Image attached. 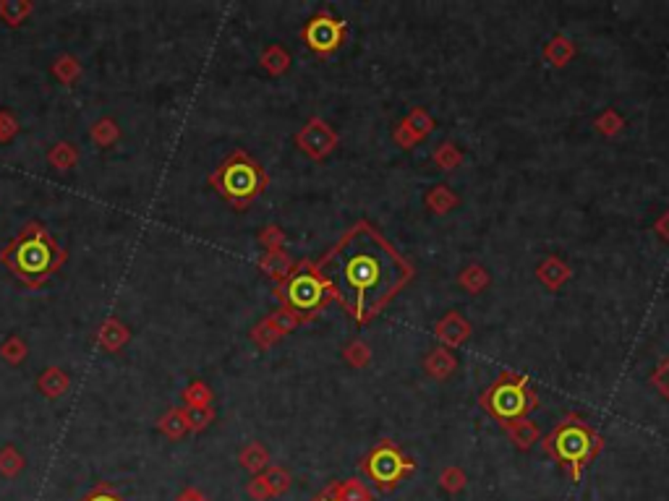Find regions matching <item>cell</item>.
Returning <instances> with one entry per match:
<instances>
[{"instance_id": "1", "label": "cell", "mask_w": 669, "mask_h": 501, "mask_svg": "<svg viewBox=\"0 0 669 501\" xmlns=\"http://www.w3.org/2000/svg\"><path fill=\"white\" fill-rule=\"evenodd\" d=\"M330 280L340 293L348 295L359 314H366L395 288L400 266L382 246L369 238H356L337 254L330 266Z\"/></svg>"}, {"instance_id": "2", "label": "cell", "mask_w": 669, "mask_h": 501, "mask_svg": "<svg viewBox=\"0 0 669 501\" xmlns=\"http://www.w3.org/2000/svg\"><path fill=\"white\" fill-rule=\"evenodd\" d=\"M68 259V251L56 243V238L50 236V230L30 220L16 238L0 251V262L11 269V274L27 285L31 290L42 288Z\"/></svg>"}, {"instance_id": "3", "label": "cell", "mask_w": 669, "mask_h": 501, "mask_svg": "<svg viewBox=\"0 0 669 501\" xmlns=\"http://www.w3.org/2000/svg\"><path fill=\"white\" fill-rule=\"evenodd\" d=\"M210 183L225 202L244 209L265 188V176L251 157H246L244 151H236L210 176Z\"/></svg>"}, {"instance_id": "4", "label": "cell", "mask_w": 669, "mask_h": 501, "mask_svg": "<svg viewBox=\"0 0 669 501\" xmlns=\"http://www.w3.org/2000/svg\"><path fill=\"white\" fill-rule=\"evenodd\" d=\"M288 303L296 308V311H314L322 306V298H325V288L322 282L311 274V272H299L291 285H288Z\"/></svg>"}, {"instance_id": "5", "label": "cell", "mask_w": 669, "mask_h": 501, "mask_svg": "<svg viewBox=\"0 0 669 501\" xmlns=\"http://www.w3.org/2000/svg\"><path fill=\"white\" fill-rule=\"evenodd\" d=\"M97 340H100V348H102V350L116 353V350H121L123 345L131 340V332H128V326H123L118 319L110 316V319H105L102 326H100Z\"/></svg>"}, {"instance_id": "6", "label": "cell", "mask_w": 669, "mask_h": 501, "mask_svg": "<svg viewBox=\"0 0 669 501\" xmlns=\"http://www.w3.org/2000/svg\"><path fill=\"white\" fill-rule=\"evenodd\" d=\"M68 386H71V379H68V374H65L63 368H58V366L45 368V371L39 374V379H37V389H39L48 400H58Z\"/></svg>"}, {"instance_id": "7", "label": "cell", "mask_w": 669, "mask_h": 501, "mask_svg": "<svg viewBox=\"0 0 669 501\" xmlns=\"http://www.w3.org/2000/svg\"><path fill=\"white\" fill-rule=\"evenodd\" d=\"M369 471H371V475L379 483H390V480H395L397 475L403 472V462H400V457H397L395 452H379V454H374Z\"/></svg>"}, {"instance_id": "8", "label": "cell", "mask_w": 669, "mask_h": 501, "mask_svg": "<svg viewBox=\"0 0 669 501\" xmlns=\"http://www.w3.org/2000/svg\"><path fill=\"white\" fill-rule=\"evenodd\" d=\"M157 431L162 434V436H168V439H173V442H178L183 439L191 428H188V418H186V410H178V408H173V410H168V413L162 415L160 420H157Z\"/></svg>"}, {"instance_id": "9", "label": "cell", "mask_w": 669, "mask_h": 501, "mask_svg": "<svg viewBox=\"0 0 669 501\" xmlns=\"http://www.w3.org/2000/svg\"><path fill=\"white\" fill-rule=\"evenodd\" d=\"M523 408H526V397L517 392L516 386H502L494 394V410L505 418H516L517 413H523Z\"/></svg>"}, {"instance_id": "10", "label": "cell", "mask_w": 669, "mask_h": 501, "mask_svg": "<svg viewBox=\"0 0 669 501\" xmlns=\"http://www.w3.org/2000/svg\"><path fill=\"white\" fill-rule=\"evenodd\" d=\"M31 11H34L31 0H0V19H3L8 27L24 24Z\"/></svg>"}, {"instance_id": "11", "label": "cell", "mask_w": 669, "mask_h": 501, "mask_svg": "<svg viewBox=\"0 0 669 501\" xmlns=\"http://www.w3.org/2000/svg\"><path fill=\"white\" fill-rule=\"evenodd\" d=\"M557 449L565 460H580L588 452V439L580 431H565L557 442Z\"/></svg>"}, {"instance_id": "12", "label": "cell", "mask_w": 669, "mask_h": 501, "mask_svg": "<svg viewBox=\"0 0 669 501\" xmlns=\"http://www.w3.org/2000/svg\"><path fill=\"white\" fill-rule=\"evenodd\" d=\"M91 139H94V144L97 147H110V144H116L118 142V136H121V131H118V125H116V120L113 118H100L94 125H91Z\"/></svg>"}, {"instance_id": "13", "label": "cell", "mask_w": 669, "mask_h": 501, "mask_svg": "<svg viewBox=\"0 0 669 501\" xmlns=\"http://www.w3.org/2000/svg\"><path fill=\"white\" fill-rule=\"evenodd\" d=\"M24 454L13 446V444H5L3 449H0V472L5 475V478H13V475H19V472L24 471Z\"/></svg>"}, {"instance_id": "14", "label": "cell", "mask_w": 669, "mask_h": 501, "mask_svg": "<svg viewBox=\"0 0 669 501\" xmlns=\"http://www.w3.org/2000/svg\"><path fill=\"white\" fill-rule=\"evenodd\" d=\"M76 160H79V151H76L74 144H68V142L56 144V147L48 151V162L53 168H58V170H71L76 165Z\"/></svg>"}, {"instance_id": "15", "label": "cell", "mask_w": 669, "mask_h": 501, "mask_svg": "<svg viewBox=\"0 0 669 501\" xmlns=\"http://www.w3.org/2000/svg\"><path fill=\"white\" fill-rule=\"evenodd\" d=\"M53 73H56V79L63 82V84H74L79 79V73H82V65H79V60L74 58V56H61V58L53 63Z\"/></svg>"}, {"instance_id": "16", "label": "cell", "mask_w": 669, "mask_h": 501, "mask_svg": "<svg viewBox=\"0 0 669 501\" xmlns=\"http://www.w3.org/2000/svg\"><path fill=\"white\" fill-rule=\"evenodd\" d=\"M0 355H3L11 366H19V363L27 358V342H24L19 334H11V337L0 345Z\"/></svg>"}, {"instance_id": "17", "label": "cell", "mask_w": 669, "mask_h": 501, "mask_svg": "<svg viewBox=\"0 0 669 501\" xmlns=\"http://www.w3.org/2000/svg\"><path fill=\"white\" fill-rule=\"evenodd\" d=\"M308 39H311L314 48H330L334 39V30L330 27V22H317V24H311Z\"/></svg>"}, {"instance_id": "18", "label": "cell", "mask_w": 669, "mask_h": 501, "mask_svg": "<svg viewBox=\"0 0 669 501\" xmlns=\"http://www.w3.org/2000/svg\"><path fill=\"white\" fill-rule=\"evenodd\" d=\"M183 400L188 402V408H204L207 400H210V392L202 382H194L191 386L183 389Z\"/></svg>"}, {"instance_id": "19", "label": "cell", "mask_w": 669, "mask_h": 501, "mask_svg": "<svg viewBox=\"0 0 669 501\" xmlns=\"http://www.w3.org/2000/svg\"><path fill=\"white\" fill-rule=\"evenodd\" d=\"M79 501H126V499H123L121 494H118L110 483H97L90 494H87V497H82Z\"/></svg>"}, {"instance_id": "20", "label": "cell", "mask_w": 669, "mask_h": 501, "mask_svg": "<svg viewBox=\"0 0 669 501\" xmlns=\"http://www.w3.org/2000/svg\"><path fill=\"white\" fill-rule=\"evenodd\" d=\"M186 418H188V428H191V431H199V428H204V426L213 420V413H210L207 408H188V410H186Z\"/></svg>"}, {"instance_id": "21", "label": "cell", "mask_w": 669, "mask_h": 501, "mask_svg": "<svg viewBox=\"0 0 669 501\" xmlns=\"http://www.w3.org/2000/svg\"><path fill=\"white\" fill-rule=\"evenodd\" d=\"M16 131H19V123H16V118H13L8 110H0V142L13 139V136H16Z\"/></svg>"}, {"instance_id": "22", "label": "cell", "mask_w": 669, "mask_h": 501, "mask_svg": "<svg viewBox=\"0 0 669 501\" xmlns=\"http://www.w3.org/2000/svg\"><path fill=\"white\" fill-rule=\"evenodd\" d=\"M176 501H207V497L202 491H196V488H186Z\"/></svg>"}]
</instances>
